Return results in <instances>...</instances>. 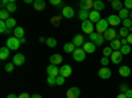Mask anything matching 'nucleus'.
Listing matches in <instances>:
<instances>
[{"label":"nucleus","mask_w":132,"mask_h":98,"mask_svg":"<svg viewBox=\"0 0 132 98\" xmlns=\"http://www.w3.org/2000/svg\"><path fill=\"white\" fill-rule=\"evenodd\" d=\"M21 45V42H20V39L12 36V37H8V40L5 41V47L9 49V50H17Z\"/></svg>","instance_id":"f257e3e1"},{"label":"nucleus","mask_w":132,"mask_h":98,"mask_svg":"<svg viewBox=\"0 0 132 98\" xmlns=\"http://www.w3.org/2000/svg\"><path fill=\"white\" fill-rule=\"evenodd\" d=\"M108 21H107V19H101L98 21V23L95 24V31L98 32L99 35H103L104 32L108 29Z\"/></svg>","instance_id":"f03ea898"},{"label":"nucleus","mask_w":132,"mask_h":98,"mask_svg":"<svg viewBox=\"0 0 132 98\" xmlns=\"http://www.w3.org/2000/svg\"><path fill=\"white\" fill-rule=\"evenodd\" d=\"M82 32H85V33H87L90 36L91 33L95 32V25L90 20H85V21H82Z\"/></svg>","instance_id":"7ed1b4c3"},{"label":"nucleus","mask_w":132,"mask_h":98,"mask_svg":"<svg viewBox=\"0 0 132 98\" xmlns=\"http://www.w3.org/2000/svg\"><path fill=\"white\" fill-rule=\"evenodd\" d=\"M86 52L83 50V48H77L75 50H74V53H73V58L77 61V62H82V61H85V58H86Z\"/></svg>","instance_id":"20e7f679"},{"label":"nucleus","mask_w":132,"mask_h":98,"mask_svg":"<svg viewBox=\"0 0 132 98\" xmlns=\"http://www.w3.org/2000/svg\"><path fill=\"white\" fill-rule=\"evenodd\" d=\"M111 74H112V72L108 66H102L98 70V76H99V78H102V80H108L111 77Z\"/></svg>","instance_id":"39448f33"},{"label":"nucleus","mask_w":132,"mask_h":98,"mask_svg":"<svg viewBox=\"0 0 132 98\" xmlns=\"http://www.w3.org/2000/svg\"><path fill=\"white\" fill-rule=\"evenodd\" d=\"M116 36H118V32H116L114 28H108L104 33H103V37H104V40H107V41H114V40L116 39Z\"/></svg>","instance_id":"423d86ee"},{"label":"nucleus","mask_w":132,"mask_h":98,"mask_svg":"<svg viewBox=\"0 0 132 98\" xmlns=\"http://www.w3.org/2000/svg\"><path fill=\"white\" fill-rule=\"evenodd\" d=\"M79 95H81V90H79V88H77V86L70 88L66 92V98H79Z\"/></svg>","instance_id":"0eeeda50"},{"label":"nucleus","mask_w":132,"mask_h":98,"mask_svg":"<svg viewBox=\"0 0 132 98\" xmlns=\"http://www.w3.org/2000/svg\"><path fill=\"white\" fill-rule=\"evenodd\" d=\"M107 21H108V24L111 25L112 28L116 27V25H119V24H122V19H120L118 15H110L107 17Z\"/></svg>","instance_id":"6e6552de"},{"label":"nucleus","mask_w":132,"mask_h":98,"mask_svg":"<svg viewBox=\"0 0 132 98\" xmlns=\"http://www.w3.org/2000/svg\"><path fill=\"white\" fill-rule=\"evenodd\" d=\"M71 73H73V69H71V66H70V65H68V64L62 65V66H61V69H60V74H61V76H63L65 78L70 77V76H71Z\"/></svg>","instance_id":"1a4fd4ad"},{"label":"nucleus","mask_w":132,"mask_h":98,"mask_svg":"<svg viewBox=\"0 0 132 98\" xmlns=\"http://www.w3.org/2000/svg\"><path fill=\"white\" fill-rule=\"evenodd\" d=\"M46 73H48V76H52V77H58L60 76V69H58V66H56V65H49V66L46 68Z\"/></svg>","instance_id":"9d476101"},{"label":"nucleus","mask_w":132,"mask_h":98,"mask_svg":"<svg viewBox=\"0 0 132 98\" xmlns=\"http://www.w3.org/2000/svg\"><path fill=\"white\" fill-rule=\"evenodd\" d=\"M112 64H120L123 60V54L120 53V50H114V53L111 54V57H110Z\"/></svg>","instance_id":"9b49d317"},{"label":"nucleus","mask_w":132,"mask_h":98,"mask_svg":"<svg viewBox=\"0 0 132 98\" xmlns=\"http://www.w3.org/2000/svg\"><path fill=\"white\" fill-rule=\"evenodd\" d=\"M119 74L122 76V77L127 78V77H129V76L132 74V69L129 66H127V65H122V66L119 68Z\"/></svg>","instance_id":"f8f14e48"},{"label":"nucleus","mask_w":132,"mask_h":98,"mask_svg":"<svg viewBox=\"0 0 132 98\" xmlns=\"http://www.w3.org/2000/svg\"><path fill=\"white\" fill-rule=\"evenodd\" d=\"M71 42L74 44V47H75V48H82V47H83V44H85V39H83V36H82V35H75Z\"/></svg>","instance_id":"ddd939ff"},{"label":"nucleus","mask_w":132,"mask_h":98,"mask_svg":"<svg viewBox=\"0 0 132 98\" xmlns=\"http://www.w3.org/2000/svg\"><path fill=\"white\" fill-rule=\"evenodd\" d=\"M12 62L15 65H17V66H21V65L25 62V56H24V54H21V53H16L13 56V61Z\"/></svg>","instance_id":"4468645a"},{"label":"nucleus","mask_w":132,"mask_h":98,"mask_svg":"<svg viewBox=\"0 0 132 98\" xmlns=\"http://www.w3.org/2000/svg\"><path fill=\"white\" fill-rule=\"evenodd\" d=\"M79 7H81V9L90 11L91 8H94V2L93 0H82V2L79 3Z\"/></svg>","instance_id":"2eb2a0df"},{"label":"nucleus","mask_w":132,"mask_h":98,"mask_svg":"<svg viewBox=\"0 0 132 98\" xmlns=\"http://www.w3.org/2000/svg\"><path fill=\"white\" fill-rule=\"evenodd\" d=\"M50 64L58 66L60 64H62V56H61V54H58V53L52 54V56H50Z\"/></svg>","instance_id":"dca6fc26"},{"label":"nucleus","mask_w":132,"mask_h":98,"mask_svg":"<svg viewBox=\"0 0 132 98\" xmlns=\"http://www.w3.org/2000/svg\"><path fill=\"white\" fill-rule=\"evenodd\" d=\"M62 16L66 17V19L74 17V9H73L71 7H68V5H66L65 8H62Z\"/></svg>","instance_id":"f3484780"},{"label":"nucleus","mask_w":132,"mask_h":98,"mask_svg":"<svg viewBox=\"0 0 132 98\" xmlns=\"http://www.w3.org/2000/svg\"><path fill=\"white\" fill-rule=\"evenodd\" d=\"M89 20L91 23L96 24L99 20H101V12H98V11H90V16H89Z\"/></svg>","instance_id":"a211bd4d"},{"label":"nucleus","mask_w":132,"mask_h":98,"mask_svg":"<svg viewBox=\"0 0 132 98\" xmlns=\"http://www.w3.org/2000/svg\"><path fill=\"white\" fill-rule=\"evenodd\" d=\"M83 50L86 52V53H94L95 52V49H96V45L94 44V42H85V44H83Z\"/></svg>","instance_id":"6ab92c4d"},{"label":"nucleus","mask_w":132,"mask_h":98,"mask_svg":"<svg viewBox=\"0 0 132 98\" xmlns=\"http://www.w3.org/2000/svg\"><path fill=\"white\" fill-rule=\"evenodd\" d=\"M13 36L15 37H17V39H24V36H25V31H24V28H21V27H16L15 29H13Z\"/></svg>","instance_id":"aec40b11"},{"label":"nucleus","mask_w":132,"mask_h":98,"mask_svg":"<svg viewBox=\"0 0 132 98\" xmlns=\"http://www.w3.org/2000/svg\"><path fill=\"white\" fill-rule=\"evenodd\" d=\"M33 7H35L36 11H44V9H45V7H46V3L44 2V0H35Z\"/></svg>","instance_id":"412c9836"},{"label":"nucleus","mask_w":132,"mask_h":98,"mask_svg":"<svg viewBox=\"0 0 132 98\" xmlns=\"http://www.w3.org/2000/svg\"><path fill=\"white\" fill-rule=\"evenodd\" d=\"M110 48H111L112 50H120V48H122V41L115 39L114 41L110 42Z\"/></svg>","instance_id":"4be33fe9"},{"label":"nucleus","mask_w":132,"mask_h":98,"mask_svg":"<svg viewBox=\"0 0 132 98\" xmlns=\"http://www.w3.org/2000/svg\"><path fill=\"white\" fill-rule=\"evenodd\" d=\"M118 16H119L120 19H122V21H123V20H126V19H128V17H129V11H128L127 8H124V7H123V8L118 12Z\"/></svg>","instance_id":"5701e85b"},{"label":"nucleus","mask_w":132,"mask_h":98,"mask_svg":"<svg viewBox=\"0 0 132 98\" xmlns=\"http://www.w3.org/2000/svg\"><path fill=\"white\" fill-rule=\"evenodd\" d=\"M104 9V3L102 0H95L94 2V11H98V12H101V11Z\"/></svg>","instance_id":"b1692460"},{"label":"nucleus","mask_w":132,"mask_h":98,"mask_svg":"<svg viewBox=\"0 0 132 98\" xmlns=\"http://www.w3.org/2000/svg\"><path fill=\"white\" fill-rule=\"evenodd\" d=\"M89 16H90V11H85V9H81L78 12V17L85 21V20H89Z\"/></svg>","instance_id":"393cba45"},{"label":"nucleus","mask_w":132,"mask_h":98,"mask_svg":"<svg viewBox=\"0 0 132 98\" xmlns=\"http://www.w3.org/2000/svg\"><path fill=\"white\" fill-rule=\"evenodd\" d=\"M9 57V49L7 47H3L0 49V60H7Z\"/></svg>","instance_id":"a878e982"},{"label":"nucleus","mask_w":132,"mask_h":98,"mask_svg":"<svg viewBox=\"0 0 132 98\" xmlns=\"http://www.w3.org/2000/svg\"><path fill=\"white\" fill-rule=\"evenodd\" d=\"M9 13H13V12H16L17 11V5H16V3H15V0H11L9 2V4L7 5V8H5Z\"/></svg>","instance_id":"bb28decb"},{"label":"nucleus","mask_w":132,"mask_h":98,"mask_svg":"<svg viewBox=\"0 0 132 98\" xmlns=\"http://www.w3.org/2000/svg\"><path fill=\"white\" fill-rule=\"evenodd\" d=\"M75 49H77V48L74 47L73 42H66V44L63 45V50H65L66 53H74Z\"/></svg>","instance_id":"cd10ccee"},{"label":"nucleus","mask_w":132,"mask_h":98,"mask_svg":"<svg viewBox=\"0 0 132 98\" xmlns=\"http://www.w3.org/2000/svg\"><path fill=\"white\" fill-rule=\"evenodd\" d=\"M111 7H112L114 11H118V12H119V11L123 8V3L120 2V0H114V2L111 3Z\"/></svg>","instance_id":"c85d7f7f"},{"label":"nucleus","mask_w":132,"mask_h":98,"mask_svg":"<svg viewBox=\"0 0 132 98\" xmlns=\"http://www.w3.org/2000/svg\"><path fill=\"white\" fill-rule=\"evenodd\" d=\"M132 52V48H131V45H122V48H120V53L123 54V56H126V54H129Z\"/></svg>","instance_id":"c756f323"},{"label":"nucleus","mask_w":132,"mask_h":98,"mask_svg":"<svg viewBox=\"0 0 132 98\" xmlns=\"http://www.w3.org/2000/svg\"><path fill=\"white\" fill-rule=\"evenodd\" d=\"M9 15H11V13L8 12L7 9H2V11H0V19H2L3 21H7L8 19H11Z\"/></svg>","instance_id":"7c9ffc66"},{"label":"nucleus","mask_w":132,"mask_h":98,"mask_svg":"<svg viewBox=\"0 0 132 98\" xmlns=\"http://www.w3.org/2000/svg\"><path fill=\"white\" fill-rule=\"evenodd\" d=\"M45 44H46L48 47H50V48H56V47H57V40L53 39V37H49V39H46Z\"/></svg>","instance_id":"2f4dec72"},{"label":"nucleus","mask_w":132,"mask_h":98,"mask_svg":"<svg viewBox=\"0 0 132 98\" xmlns=\"http://www.w3.org/2000/svg\"><path fill=\"white\" fill-rule=\"evenodd\" d=\"M5 24H7L8 29H12V28H16V20H15L13 17H11V19H8V20L5 21Z\"/></svg>","instance_id":"473e14b6"},{"label":"nucleus","mask_w":132,"mask_h":98,"mask_svg":"<svg viewBox=\"0 0 132 98\" xmlns=\"http://www.w3.org/2000/svg\"><path fill=\"white\" fill-rule=\"evenodd\" d=\"M118 33H119V36L122 37V39H127V37L129 36V31H128L127 28H122V29L118 32Z\"/></svg>","instance_id":"72a5a7b5"},{"label":"nucleus","mask_w":132,"mask_h":98,"mask_svg":"<svg viewBox=\"0 0 132 98\" xmlns=\"http://www.w3.org/2000/svg\"><path fill=\"white\" fill-rule=\"evenodd\" d=\"M114 53V50L111 49V48H110V47H106L104 49H103V57H111V54Z\"/></svg>","instance_id":"f704fd0d"},{"label":"nucleus","mask_w":132,"mask_h":98,"mask_svg":"<svg viewBox=\"0 0 132 98\" xmlns=\"http://www.w3.org/2000/svg\"><path fill=\"white\" fill-rule=\"evenodd\" d=\"M122 24H123V28L131 29V28H132V20L128 17V19H126V20H123V21H122Z\"/></svg>","instance_id":"c9c22d12"},{"label":"nucleus","mask_w":132,"mask_h":98,"mask_svg":"<svg viewBox=\"0 0 132 98\" xmlns=\"http://www.w3.org/2000/svg\"><path fill=\"white\" fill-rule=\"evenodd\" d=\"M46 82H48V85H50V86L57 85V80H56V77H52V76H48Z\"/></svg>","instance_id":"e433bc0d"},{"label":"nucleus","mask_w":132,"mask_h":98,"mask_svg":"<svg viewBox=\"0 0 132 98\" xmlns=\"http://www.w3.org/2000/svg\"><path fill=\"white\" fill-rule=\"evenodd\" d=\"M50 4H52V5H56V7H62V8L66 7V5H63L62 0H50Z\"/></svg>","instance_id":"4c0bfd02"},{"label":"nucleus","mask_w":132,"mask_h":98,"mask_svg":"<svg viewBox=\"0 0 132 98\" xmlns=\"http://www.w3.org/2000/svg\"><path fill=\"white\" fill-rule=\"evenodd\" d=\"M0 32L2 33H7L8 32V27H7V24H5V21H0Z\"/></svg>","instance_id":"58836bf2"},{"label":"nucleus","mask_w":132,"mask_h":98,"mask_svg":"<svg viewBox=\"0 0 132 98\" xmlns=\"http://www.w3.org/2000/svg\"><path fill=\"white\" fill-rule=\"evenodd\" d=\"M103 41H104L103 35H99V36H98V39H96V41L94 42V44H95L96 47H102V45H103Z\"/></svg>","instance_id":"ea45409f"},{"label":"nucleus","mask_w":132,"mask_h":98,"mask_svg":"<svg viewBox=\"0 0 132 98\" xmlns=\"http://www.w3.org/2000/svg\"><path fill=\"white\" fill-rule=\"evenodd\" d=\"M4 69H5V72H8V73L13 72V69H15V64H13V62H11V64H7Z\"/></svg>","instance_id":"a19ab883"},{"label":"nucleus","mask_w":132,"mask_h":98,"mask_svg":"<svg viewBox=\"0 0 132 98\" xmlns=\"http://www.w3.org/2000/svg\"><path fill=\"white\" fill-rule=\"evenodd\" d=\"M128 89H129V88H128V84H120V85H119V90H120V93H126Z\"/></svg>","instance_id":"79ce46f5"},{"label":"nucleus","mask_w":132,"mask_h":98,"mask_svg":"<svg viewBox=\"0 0 132 98\" xmlns=\"http://www.w3.org/2000/svg\"><path fill=\"white\" fill-rule=\"evenodd\" d=\"M124 8L132 11V0H124Z\"/></svg>","instance_id":"37998d69"},{"label":"nucleus","mask_w":132,"mask_h":98,"mask_svg":"<svg viewBox=\"0 0 132 98\" xmlns=\"http://www.w3.org/2000/svg\"><path fill=\"white\" fill-rule=\"evenodd\" d=\"M56 80H57V85H63V84H65V80H66V78L63 77V76H61V74H60V76H58V77H57Z\"/></svg>","instance_id":"c03bdc74"},{"label":"nucleus","mask_w":132,"mask_h":98,"mask_svg":"<svg viewBox=\"0 0 132 98\" xmlns=\"http://www.w3.org/2000/svg\"><path fill=\"white\" fill-rule=\"evenodd\" d=\"M98 36H99L98 32H94V33H91V35L89 36V37H90V41H91V42H95L96 39H98Z\"/></svg>","instance_id":"a18cd8bd"},{"label":"nucleus","mask_w":132,"mask_h":98,"mask_svg":"<svg viewBox=\"0 0 132 98\" xmlns=\"http://www.w3.org/2000/svg\"><path fill=\"white\" fill-rule=\"evenodd\" d=\"M110 61H111L110 58H107V57H102V60H101V64L103 65V66H107V65L110 64Z\"/></svg>","instance_id":"49530a36"},{"label":"nucleus","mask_w":132,"mask_h":98,"mask_svg":"<svg viewBox=\"0 0 132 98\" xmlns=\"http://www.w3.org/2000/svg\"><path fill=\"white\" fill-rule=\"evenodd\" d=\"M124 94L127 95V98H132V89H128V90H127Z\"/></svg>","instance_id":"de8ad7c7"},{"label":"nucleus","mask_w":132,"mask_h":98,"mask_svg":"<svg viewBox=\"0 0 132 98\" xmlns=\"http://www.w3.org/2000/svg\"><path fill=\"white\" fill-rule=\"evenodd\" d=\"M127 42H128V45H132V33H129V36L127 37Z\"/></svg>","instance_id":"09e8293b"},{"label":"nucleus","mask_w":132,"mask_h":98,"mask_svg":"<svg viewBox=\"0 0 132 98\" xmlns=\"http://www.w3.org/2000/svg\"><path fill=\"white\" fill-rule=\"evenodd\" d=\"M19 98H30V97H29L28 93H23V94H20V95H19Z\"/></svg>","instance_id":"8fccbe9b"},{"label":"nucleus","mask_w":132,"mask_h":98,"mask_svg":"<svg viewBox=\"0 0 132 98\" xmlns=\"http://www.w3.org/2000/svg\"><path fill=\"white\" fill-rule=\"evenodd\" d=\"M116 98H127V95L124 93H120L119 95H116Z\"/></svg>","instance_id":"3c124183"},{"label":"nucleus","mask_w":132,"mask_h":98,"mask_svg":"<svg viewBox=\"0 0 132 98\" xmlns=\"http://www.w3.org/2000/svg\"><path fill=\"white\" fill-rule=\"evenodd\" d=\"M30 98H42V95H40V94H32Z\"/></svg>","instance_id":"603ef678"},{"label":"nucleus","mask_w":132,"mask_h":98,"mask_svg":"<svg viewBox=\"0 0 132 98\" xmlns=\"http://www.w3.org/2000/svg\"><path fill=\"white\" fill-rule=\"evenodd\" d=\"M7 98H19V95H15V94H8Z\"/></svg>","instance_id":"864d4df0"},{"label":"nucleus","mask_w":132,"mask_h":98,"mask_svg":"<svg viewBox=\"0 0 132 98\" xmlns=\"http://www.w3.org/2000/svg\"><path fill=\"white\" fill-rule=\"evenodd\" d=\"M120 41H122V45H127V44H128V42H127V39H122Z\"/></svg>","instance_id":"5fc2aeb1"},{"label":"nucleus","mask_w":132,"mask_h":98,"mask_svg":"<svg viewBox=\"0 0 132 98\" xmlns=\"http://www.w3.org/2000/svg\"><path fill=\"white\" fill-rule=\"evenodd\" d=\"M40 42H46V39L45 37H40Z\"/></svg>","instance_id":"6e6d98bb"},{"label":"nucleus","mask_w":132,"mask_h":98,"mask_svg":"<svg viewBox=\"0 0 132 98\" xmlns=\"http://www.w3.org/2000/svg\"><path fill=\"white\" fill-rule=\"evenodd\" d=\"M25 3L27 4H30V3H35V2H33V0H25Z\"/></svg>","instance_id":"4d7b16f0"},{"label":"nucleus","mask_w":132,"mask_h":98,"mask_svg":"<svg viewBox=\"0 0 132 98\" xmlns=\"http://www.w3.org/2000/svg\"><path fill=\"white\" fill-rule=\"evenodd\" d=\"M20 42H21V44H25V37H24V39H21Z\"/></svg>","instance_id":"13d9d810"},{"label":"nucleus","mask_w":132,"mask_h":98,"mask_svg":"<svg viewBox=\"0 0 132 98\" xmlns=\"http://www.w3.org/2000/svg\"><path fill=\"white\" fill-rule=\"evenodd\" d=\"M129 19L132 20V11H129Z\"/></svg>","instance_id":"bf43d9fd"}]
</instances>
